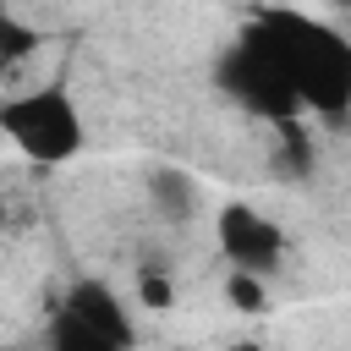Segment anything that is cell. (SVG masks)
<instances>
[{"label":"cell","instance_id":"cell-6","mask_svg":"<svg viewBox=\"0 0 351 351\" xmlns=\"http://www.w3.org/2000/svg\"><path fill=\"white\" fill-rule=\"evenodd\" d=\"M143 186H148L154 214H159V219H170V225H186V219L197 214V203H203L197 176H192V170H181V165H154Z\"/></svg>","mask_w":351,"mask_h":351},{"label":"cell","instance_id":"cell-1","mask_svg":"<svg viewBox=\"0 0 351 351\" xmlns=\"http://www.w3.org/2000/svg\"><path fill=\"white\" fill-rule=\"evenodd\" d=\"M291 82V93L302 99V110L340 121L351 110V38L307 11L291 5H269L241 27Z\"/></svg>","mask_w":351,"mask_h":351},{"label":"cell","instance_id":"cell-9","mask_svg":"<svg viewBox=\"0 0 351 351\" xmlns=\"http://www.w3.org/2000/svg\"><path fill=\"white\" fill-rule=\"evenodd\" d=\"M225 296H230L236 313H269V285H263V274L230 269V274H225Z\"/></svg>","mask_w":351,"mask_h":351},{"label":"cell","instance_id":"cell-3","mask_svg":"<svg viewBox=\"0 0 351 351\" xmlns=\"http://www.w3.org/2000/svg\"><path fill=\"white\" fill-rule=\"evenodd\" d=\"M214 82H219V93L225 99H236L247 115H263V121H302L307 110H302V99L291 93V82L280 77V66L247 38V33H236V44L219 55V66H214Z\"/></svg>","mask_w":351,"mask_h":351},{"label":"cell","instance_id":"cell-12","mask_svg":"<svg viewBox=\"0 0 351 351\" xmlns=\"http://www.w3.org/2000/svg\"><path fill=\"white\" fill-rule=\"evenodd\" d=\"M0 230H5V203H0Z\"/></svg>","mask_w":351,"mask_h":351},{"label":"cell","instance_id":"cell-11","mask_svg":"<svg viewBox=\"0 0 351 351\" xmlns=\"http://www.w3.org/2000/svg\"><path fill=\"white\" fill-rule=\"evenodd\" d=\"M230 351H263V340H236Z\"/></svg>","mask_w":351,"mask_h":351},{"label":"cell","instance_id":"cell-5","mask_svg":"<svg viewBox=\"0 0 351 351\" xmlns=\"http://www.w3.org/2000/svg\"><path fill=\"white\" fill-rule=\"evenodd\" d=\"M55 313H66L71 324H82L88 335H104V340H115V346H137V324H132V307L121 302V291H115L110 280H93V274L71 280Z\"/></svg>","mask_w":351,"mask_h":351},{"label":"cell","instance_id":"cell-2","mask_svg":"<svg viewBox=\"0 0 351 351\" xmlns=\"http://www.w3.org/2000/svg\"><path fill=\"white\" fill-rule=\"evenodd\" d=\"M0 132L33 165H71L88 148V121L66 82H38L0 99Z\"/></svg>","mask_w":351,"mask_h":351},{"label":"cell","instance_id":"cell-7","mask_svg":"<svg viewBox=\"0 0 351 351\" xmlns=\"http://www.w3.org/2000/svg\"><path fill=\"white\" fill-rule=\"evenodd\" d=\"M38 44H44V38H38V27H27L22 16H11V11H5V0H0V71L22 66Z\"/></svg>","mask_w":351,"mask_h":351},{"label":"cell","instance_id":"cell-4","mask_svg":"<svg viewBox=\"0 0 351 351\" xmlns=\"http://www.w3.org/2000/svg\"><path fill=\"white\" fill-rule=\"evenodd\" d=\"M214 236H219V252L230 258V269H247V274H274L285 263V230L258 214L252 203H225L219 219H214Z\"/></svg>","mask_w":351,"mask_h":351},{"label":"cell","instance_id":"cell-8","mask_svg":"<svg viewBox=\"0 0 351 351\" xmlns=\"http://www.w3.org/2000/svg\"><path fill=\"white\" fill-rule=\"evenodd\" d=\"M49 351H137V346H115V340H104V335H88V329L71 324L66 313H55V324H49Z\"/></svg>","mask_w":351,"mask_h":351},{"label":"cell","instance_id":"cell-10","mask_svg":"<svg viewBox=\"0 0 351 351\" xmlns=\"http://www.w3.org/2000/svg\"><path fill=\"white\" fill-rule=\"evenodd\" d=\"M137 296H143V307H154V313H165L170 302H176V285L159 274V269H143L137 274Z\"/></svg>","mask_w":351,"mask_h":351}]
</instances>
